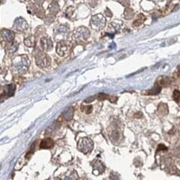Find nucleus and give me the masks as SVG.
I'll return each instance as SVG.
<instances>
[{"instance_id": "f257e3e1", "label": "nucleus", "mask_w": 180, "mask_h": 180, "mask_svg": "<svg viewBox=\"0 0 180 180\" xmlns=\"http://www.w3.org/2000/svg\"><path fill=\"white\" fill-rule=\"evenodd\" d=\"M29 64H30V62L26 55L18 56L13 60V71L17 74H23L28 70Z\"/></svg>"}, {"instance_id": "f03ea898", "label": "nucleus", "mask_w": 180, "mask_h": 180, "mask_svg": "<svg viewBox=\"0 0 180 180\" xmlns=\"http://www.w3.org/2000/svg\"><path fill=\"white\" fill-rule=\"evenodd\" d=\"M93 147H94L93 141L88 138H82L79 140L77 143V149L85 154H87L90 152L92 151Z\"/></svg>"}, {"instance_id": "7ed1b4c3", "label": "nucleus", "mask_w": 180, "mask_h": 180, "mask_svg": "<svg viewBox=\"0 0 180 180\" xmlns=\"http://www.w3.org/2000/svg\"><path fill=\"white\" fill-rule=\"evenodd\" d=\"M50 58L48 55L42 53V52H38V54L36 56V63L40 68H45L50 65Z\"/></svg>"}, {"instance_id": "20e7f679", "label": "nucleus", "mask_w": 180, "mask_h": 180, "mask_svg": "<svg viewBox=\"0 0 180 180\" xmlns=\"http://www.w3.org/2000/svg\"><path fill=\"white\" fill-rule=\"evenodd\" d=\"M93 167V174L95 175H99L105 171V166L101 161L94 160L91 163Z\"/></svg>"}, {"instance_id": "39448f33", "label": "nucleus", "mask_w": 180, "mask_h": 180, "mask_svg": "<svg viewBox=\"0 0 180 180\" xmlns=\"http://www.w3.org/2000/svg\"><path fill=\"white\" fill-rule=\"evenodd\" d=\"M68 52V46L67 43H65L64 41H62L58 43V45L56 47V53L60 55V56H65L67 55Z\"/></svg>"}, {"instance_id": "423d86ee", "label": "nucleus", "mask_w": 180, "mask_h": 180, "mask_svg": "<svg viewBox=\"0 0 180 180\" xmlns=\"http://www.w3.org/2000/svg\"><path fill=\"white\" fill-rule=\"evenodd\" d=\"M54 141L51 138H44L41 141V143H40V148L41 149H52V147L54 146Z\"/></svg>"}, {"instance_id": "0eeeda50", "label": "nucleus", "mask_w": 180, "mask_h": 180, "mask_svg": "<svg viewBox=\"0 0 180 180\" xmlns=\"http://www.w3.org/2000/svg\"><path fill=\"white\" fill-rule=\"evenodd\" d=\"M1 34H2V37H3L7 42H9V43H13V41L14 38V34L13 32L9 31V30H7V29H4V30H2Z\"/></svg>"}, {"instance_id": "6e6552de", "label": "nucleus", "mask_w": 180, "mask_h": 180, "mask_svg": "<svg viewBox=\"0 0 180 180\" xmlns=\"http://www.w3.org/2000/svg\"><path fill=\"white\" fill-rule=\"evenodd\" d=\"M16 87L13 84H9V85H6L3 89V94H4L6 97H11L14 94V92H15Z\"/></svg>"}, {"instance_id": "1a4fd4ad", "label": "nucleus", "mask_w": 180, "mask_h": 180, "mask_svg": "<svg viewBox=\"0 0 180 180\" xmlns=\"http://www.w3.org/2000/svg\"><path fill=\"white\" fill-rule=\"evenodd\" d=\"M100 15L98 16H94L92 18V21H91V24H92L93 28H95L96 26L97 29H101L102 27L105 25V23H101V21H105V19H103V18H99Z\"/></svg>"}, {"instance_id": "9d476101", "label": "nucleus", "mask_w": 180, "mask_h": 180, "mask_svg": "<svg viewBox=\"0 0 180 180\" xmlns=\"http://www.w3.org/2000/svg\"><path fill=\"white\" fill-rule=\"evenodd\" d=\"M76 34L78 35L81 39L86 40L89 37L90 33H89V30L86 28H80L78 30H76Z\"/></svg>"}, {"instance_id": "9b49d317", "label": "nucleus", "mask_w": 180, "mask_h": 180, "mask_svg": "<svg viewBox=\"0 0 180 180\" xmlns=\"http://www.w3.org/2000/svg\"><path fill=\"white\" fill-rule=\"evenodd\" d=\"M42 47L44 51H49L52 48V43L50 39H48L47 38H42L41 40Z\"/></svg>"}, {"instance_id": "f8f14e48", "label": "nucleus", "mask_w": 180, "mask_h": 180, "mask_svg": "<svg viewBox=\"0 0 180 180\" xmlns=\"http://www.w3.org/2000/svg\"><path fill=\"white\" fill-rule=\"evenodd\" d=\"M73 114H74L73 109H72V108H69V109H67V110L62 114V117L64 118L66 120L69 121V120L71 119L72 117H73Z\"/></svg>"}, {"instance_id": "ddd939ff", "label": "nucleus", "mask_w": 180, "mask_h": 180, "mask_svg": "<svg viewBox=\"0 0 180 180\" xmlns=\"http://www.w3.org/2000/svg\"><path fill=\"white\" fill-rule=\"evenodd\" d=\"M16 23H17V24H18V25H15V28H16L17 30H21V31H22V29H23V30H25V29H27V23H26V22L24 20H23L22 23H21V18L16 20Z\"/></svg>"}, {"instance_id": "4468645a", "label": "nucleus", "mask_w": 180, "mask_h": 180, "mask_svg": "<svg viewBox=\"0 0 180 180\" xmlns=\"http://www.w3.org/2000/svg\"><path fill=\"white\" fill-rule=\"evenodd\" d=\"M64 180H78V175L76 171H72L65 177Z\"/></svg>"}, {"instance_id": "2eb2a0df", "label": "nucleus", "mask_w": 180, "mask_h": 180, "mask_svg": "<svg viewBox=\"0 0 180 180\" xmlns=\"http://www.w3.org/2000/svg\"><path fill=\"white\" fill-rule=\"evenodd\" d=\"M169 83V79L167 77H161L158 80V84L160 86H167Z\"/></svg>"}, {"instance_id": "dca6fc26", "label": "nucleus", "mask_w": 180, "mask_h": 180, "mask_svg": "<svg viewBox=\"0 0 180 180\" xmlns=\"http://www.w3.org/2000/svg\"><path fill=\"white\" fill-rule=\"evenodd\" d=\"M161 90V87L159 84H156V85L150 91H149V94H152V95H155V94H158L159 92H160Z\"/></svg>"}, {"instance_id": "f3484780", "label": "nucleus", "mask_w": 180, "mask_h": 180, "mask_svg": "<svg viewBox=\"0 0 180 180\" xmlns=\"http://www.w3.org/2000/svg\"><path fill=\"white\" fill-rule=\"evenodd\" d=\"M173 98L176 102H178V100L180 98V92L178 90H174V94H173Z\"/></svg>"}, {"instance_id": "a211bd4d", "label": "nucleus", "mask_w": 180, "mask_h": 180, "mask_svg": "<svg viewBox=\"0 0 180 180\" xmlns=\"http://www.w3.org/2000/svg\"><path fill=\"white\" fill-rule=\"evenodd\" d=\"M82 111L86 113V114H90L91 110H92V106H86V107H82Z\"/></svg>"}, {"instance_id": "6ab92c4d", "label": "nucleus", "mask_w": 180, "mask_h": 180, "mask_svg": "<svg viewBox=\"0 0 180 180\" xmlns=\"http://www.w3.org/2000/svg\"><path fill=\"white\" fill-rule=\"evenodd\" d=\"M98 98L99 99H106V98H110V97L108 96L105 94H99L98 95Z\"/></svg>"}, {"instance_id": "aec40b11", "label": "nucleus", "mask_w": 180, "mask_h": 180, "mask_svg": "<svg viewBox=\"0 0 180 180\" xmlns=\"http://www.w3.org/2000/svg\"><path fill=\"white\" fill-rule=\"evenodd\" d=\"M110 180H119V177L117 174L116 173H112L110 175Z\"/></svg>"}, {"instance_id": "412c9836", "label": "nucleus", "mask_w": 180, "mask_h": 180, "mask_svg": "<svg viewBox=\"0 0 180 180\" xmlns=\"http://www.w3.org/2000/svg\"><path fill=\"white\" fill-rule=\"evenodd\" d=\"M95 96H93V97H90V98H88L87 99H86V101H85V102H86V103H90V102H92L93 100L95 99Z\"/></svg>"}, {"instance_id": "4be33fe9", "label": "nucleus", "mask_w": 180, "mask_h": 180, "mask_svg": "<svg viewBox=\"0 0 180 180\" xmlns=\"http://www.w3.org/2000/svg\"><path fill=\"white\" fill-rule=\"evenodd\" d=\"M178 72H180V65L178 67Z\"/></svg>"}, {"instance_id": "5701e85b", "label": "nucleus", "mask_w": 180, "mask_h": 180, "mask_svg": "<svg viewBox=\"0 0 180 180\" xmlns=\"http://www.w3.org/2000/svg\"><path fill=\"white\" fill-rule=\"evenodd\" d=\"M55 180H61V178H55Z\"/></svg>"}]
</instances>
